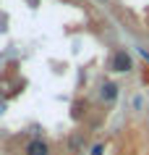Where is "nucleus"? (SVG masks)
<instances>
[{"mask_svg":"<svg viewBox=\"0 0 149 155\" xmlns=\"http://www.w3.org/2000/svg\"><path fill=\"white\" fill-rule=\"evenodd\" d=\"M26 155H50V147H47V142H42V139H32V142L26 145Z\"/></svg>","mask_w":149,"mask_h":155,"instance_id":"nucleus-2","label":"nucleus"},{"mask_svg":"<svg viewBox=\"0 0 149 155\" xmlns=\"http://www.w3.org/2000/svg\"><path fill=\"white\" fill-rule=\"evenodd\" d=\"M92 155H105V147H102V145H94V150H92Z\"/></svg>","mask_w":149,"mask_h":155,"instance_id":"nucleus-4","label":"nucleus"},{"mask_svg":"<svg viewBox=\"0 0 149 155\" xmlns=\"http://www.w3.org/2000/svg\"><path fill=\"white\" fill-rule=\"evenodd\" d=\"M110 68L113 71H131V58H128V53L126 50H118L115 55H113V61H110Z\"/></svg>","mask_w":149,"mask_h":155,"instance_id":"nucleus-1","label":"nucleus"},{"mask_svg":"<svg viewBox=\"0 0 149 155\" xmlns=\"http://www.w3.org/2000/svg\"><path fill=\"white\" fill-rule=\"evenodd\" d=\"M115 97H118V87L113 82H105L102 84V100H105V103H113Z\"/></svg>","mask_w":149,"mask_h":155,"instance_id":"nucleus-3","label":"nucleus"}]
</instances>
